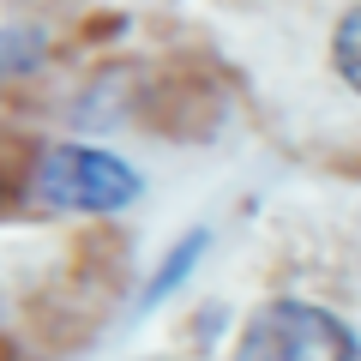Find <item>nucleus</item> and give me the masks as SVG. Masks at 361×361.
I'll list each match as a JSON object with an SVG mask.
<instances>
[{
	"label": "nucleus",
	"instance_id": "nucleus-3",
	"mask_svg": "<svg viewBox=\"0 0 361 361\" xmlns=\"http://www.w3.org/2000/svg\"><path fill=\"white\" fill-rule=\"evenodd\" d=\"M199 253H205V229H193V235H187V241H180L175 247V253H169V265H163V277H157V283L151 289H145V301H163L169 295V289H175L180 283V277H187V265H193V259Z\"/></svg>",
	"mask_w": 361,
	"mask_h": 361
},
{
	"label": "nucleus",
	"instance_id": "nucleus-2",
	"mask_svg": "<svg viewBox=\"0 0 361 361\" xmlns=\"http://www.w3.org/2000/svg\"><path fill=\"white\" fill-rule=\"evenodd\" d=\"M37 199L54 211H121L139 199V175L90 145H54L37 163Z\"/></svg>",
	"mask_w": 361,
	"mask_h": 361
},
{
	"label": "nucleus",
	"instance_id": "nucleus-1",
	"mask_svg": "<svg viewBox=\"0 0 361 361\" xmlns=\"http://www.w3.org/2000/svg\"><path fill=\"white\" fill-rule=\"evenodd\" d=\"M355 331L313 301H271L241 331L235 361H355Z\"/></svg>",
	"mask_w": 361,
	"mask_h": 361
},
{
	"label": "nucleus",
	"instance_id": "nucleus-4",
	"mask_svg": "<svg viewBox=\"0 0 361 361\" xmlns=\"http://www.w3.org/2000/svg\"><path fill=\"white\" fill-rule=\"evenodd\" d=\"M337 73L361 90V6L343 18V25H337Z\"/></svg>",
	"mask_w": 361,
	"mask_h": 361
}]
</instances>
